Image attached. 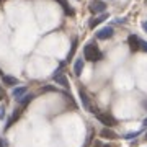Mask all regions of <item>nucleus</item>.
I'll return each mask as SVG.
<instances>
[{
  "instance_id": "obj_24",
  "label": "nucleus",
  "mask_w": 147,
  "mask_h": 147,
  "mask_svg": "<svg viewBox=\"0 0 147 147\" xmlns=\"http://www.w3.org/2000/svg\"><path fill=\"white\" fill-rule=\"evenodd\" d=\"M2 98H3V95H2V93H0V100H2Z\"/></svg>"
},
{
  "instance_id": "obj_19",
  "label": "nucleus",
  "mask_w": 147,
  "mask_h": 147,
  "mask_svg": "<svg viewBox=\"0 0 147 147\" xmlns=\"http://www.w3.org/2000/svg\"><path fill=\"white\" fill-rule=\"evenodd\" d=\"M141 51L142 53H147V42L146 41H141Z\"/></svg>"
},
{
  "instance_id": "obj_16",
  "label": "nucleus",
  "mask_w": 147,
  "mask_h": 147,
  "mask_svg": "<svg viewBox=\"0 0 147 147\" xmlns=\"http://www.w3.org/2000/svg\"><path fill=\"white\" fill-rule=\"evenodd\" d=\"M75 49H77V38H74V39H72V47H70V51H69L67 61H70V59H72L74 53H75Z\"/></svg>"
},
{
  "instance_id": "obj_3",
  "label": "nucleus",
  "mask_w": 147,
  "mask_h": 147,
  "mask_svg": "<svg viewBox=\"0 0 147 147\" xmlns=\"http://www.w3.org/2000/svg\"><path fill=\"white\" fill-rule=\"evenodd\" d=\"M96 118H98V121H101L106 127H111V126L116 124V119L113 118V116L106 115V113H101V111H96Z\"/></svg>"
},
{
  "instance_id": "obj_14",
  "label": "nucleus",
  "mask_w": 147,
  "mask_h": 147,
  "mask_svg": "<svg viewBox=\"0 0 147 147\" xmlns=\"http://www.w3.org/2000/svg\"><path fill=\"white\" fill-rule=\"evenodd\" d=\"M2 79H3V84L5 85H16L18 84V80H16L15 77H11V75H3Z\"/></svg>"
},
{
  "instance_id": "obj_9",
  "label": "nucleus",
  "mask_w": 147,
  "mask_h": 147,
  "mask_svg": "<svg viewBox=\"0 0 147 147\" xmlns=\"http://www.w3.org/2000/svg\"><path fill=\"white\" fill-rule=\"evenodd\" d=\"M82 70H84V61L82 59H75V62H74V74L77 77H80Z\"/></svg>"
},
{
  "instance_id": "obj_8",
  "label": "nucleus",
  "mask_w": 147,
  "mask_h": 147,
  "mask_svg": "<svg viewBox=\"0 0 147 147\" xmlns=\"http://www.w3.org/2000/svg\"><path fill=\"white\" fill-rule=\"evenodd\" d=\"M56 2H57L59 5H61V7L64 8V13H65V15L74 16V13H75V11H74V8H72V7L69 5V2H67V0H56Z\"/></svg>"
},
{
  "instance_id": "obj_21",
  "label": "nucleus",
  "mask_w": 147,
  "mask_h": 147,
  "mask_svg": "<svg viewBox=\"0 0 147 147\" xmlns=\"http://www.w3.org/2000/svg\"><path fill=\"white\" fill-rule=\"evenodd\" d=\"M0 147H7V141H5V139H0Z\"/></svg>"
},
{
  "instance_id": "obj_10",
  "label": "nucleus",
  "mask_w": 147,
  "mask_h": 147,
  "mask_svg": "<svg viewBox=\"0 0 147 147\" xmlns=\"http://www.w3.org/2000/svg\"><path fill=\"white\" fill-rule=\"evenodd\" d=\"M101 137H105V139H116L118 137V134H116L115 131H111L110 127H105V129H101Z\"/></svg>"
},
{
  "instance_id": "obj_11",
  "label": "nucleus",
  "mask_w": 147,
  "mask_h": 147,
  "mask_svg": "<svg viewBox=\"0 0 147 147\" xmlns=\"http://www.w3.org/2000/svg\"><path fill=\"white\" fill-rule=\"evenodd\" d=\"M26 92H28V88L25 87V85L16 87V88L13 90V96H15V98H18V100H21V96H23V95H26Z\"/></svg>"
},
{
  "instance_id": "obj_4",
  "label": "nucleus",
  "mask_w": 147,
  "mask_h": 147,
  "mask_svg": "<svg viewBox=\"0 0 147 147\" xmlns=\"http://www.w3.org/2000/svg\"><path fill=\"white\" fill-rule=\"evenodd\" d=\"M88 10L93 13V15H98V13H103L106 10V3L105 2H101V0H93L92 3H90Z\"/></svg>"
},
{
  "instance_id": "obj_12",
  "label": "nucleus",
  "mask_w": 147,
  "mask_h": 147,
  "mask_svg": "<svg viewBox=\"0 0 147 147\" xmlns=\"http://www.w3.org/2000/svg\"><path fill=\"white\" fill-rule=\"evenodd\" d=\"M106 18H108V15H106V13H101L100 16H96V18H93V20L90 21V28H95L96 25H100V23H103V21H105Z\"/></svg>"
},
{
  "instance_id": "obj_25",
  "label": "nucleus",
  "mask_w": 147,
  "mask_h": 147,
  "mask_svg": "<svg viewBox=\"0 0 147 147\" xmlns=\"http://www.w3.org/2000/svg\"><path fill=\"white\" fill-rule=\"evenodd\" d=\"M2 75H3V72H2V70H0V77H2Z\"/></svg>"
},
{
  "instance_id": "obj_17",
  "label": "nucleus",
  "mask_w": 147,
  "mask_h": 147,
  "mask_svg": "<svg viewBox=\"0 0 147 147\" xmlns=\"http://www.w3.org/2000/svg\"><path fill=\"white\" fill-rule=\"evenodd\" d=\"M42 93H51V92H56V87H53V85H44L41 88Z\"/></svg>"
},
{
  "instance_id": "obj_26",
  "label": "nucleus",
  "mask_w": 147,
  "mask_h": 147,
  "mask_svg": "<svg viewBox=\"0 0 147 147\" xmlns=\"http://www.w3.org/2000/svg\"><path fill=\"white\" fill-rule=\"evenodd\" d=\"M146 141H147V132H146Z\"/></svg>"
},
{
  "instance_id": "obj_20",
  "label": "nucleus",
  "mask_w": 147,
  "mask_h": 147,
  "mask_svg": "<svg viewBox=\"0 0 147 147\" xmlns=\"http://www.w3.org/2000/svg\"><path fill=\"white\" fill-rule=\"evenodd\" d=\"M3 118H5V108L0 106V119H3Z\"/></svg>"
},
{
  "instance_id": "obj_15",
  "label": "nucleus",
  "mask_w": 147,
  "mask_h": 147,
  "mask_svg": "<svg viewBox=\"0 0 147 147\" xmlns=\"http://www.w3.org/2000/svg\"><path fill=\"white\" fill-rule=\"evenodd\" d=\"M31 100H33V95H25V96L20 100V106H21V108H25V106H26Z\"/></svg>"
},
{
  "instance_id": "obj_22",
  "label": "nucleus",
  "mask_w": 147,
  "mask_h": 147,
  "mask_svg": "<svg viewBox=\"0 0 147 147\" xmlns=\"http://www.w3.org/2000/svg\"><path fill=\"white\" fill-rule=\"evenodd\" d=\"M144 30H146V31H147V21H146V23H144Z\"/></svg>"
},
{
  "instance_id": "obj_27",
  "label": "nucleus",
  "mask_w": 147,
  "mask_h": 147,
  "mask_svg": "<svg viewBox=\"0 0 147 147\" xmlns=\"http://www.w3.org/2000/svg\"><path fill=\"white\" fill-rule=\"evenodd\" d=\"M144 106H146V108H147V103H146V105H144Z\"/></svg>"
},
{
  "instance_id": "obj_23",
  "label": "nucleus",
  "mask_w": 147,
  "mask_h": 147,
  "mask_svg": "<svg viewBox=\"0 0 147 147\" xmlns=\"http://www.w3.org/2000/svg\"><path fill=\"white\" fill-rule=\"evenodd\" d=\"M144 126H147V118H146V119H144Z\"/></svg>"
},
{
  "instance_id": "obj_28",
  "label": "nucleus",
  "mask_w": 147,
  "mask_h": 147,
  "mask_svg": "<svg viewBox=\"0 0 147 147\" xmlns=\"http://www.w3.org/2000/svg\"><path fill=\"white\" fill-rule=\"evenodd\" d=\"M2 2H3V0H0V3H2Z\"/></svg>"
},
{
  "instance_id": "obj_13",
  "label": "nucleus",
  "mask_w": 147,
  "mask_h": 147,
  "mask_svg": "<svg viewBox=\"0 0 147 147\" xmlns=\"http://www.w3.org/2000/svg\"><path fill=\"white\" fill-rule=\"evenodd\" d=\"M20 115H21V108H18V110H15V111H13V115H11L10 121L7 123V126H5L7 129H8V127H11V124H13L15 121H18V118H20Z\"/></svg>"
},
{
  "instance_id": "obj_5",
  "label": "nucleus",
  "mask_w": 147,
  "mask_h": 147,
  "mask_svg": "<svg viewBox=\"0 0 147 147\" xmlns=\"http://www.w3.org/2000/svg\"><path fill=\"white\" fill-rule=\"evenodd\" d=\"M127 42H129V47H131L132 53H137V51H141V39H139L136 34H131V36L127 38Z\"/></svg>"
},
{
  "instance_id": "obj_7",
  "label": "nucleus",
  "mask_w": 147,
  "mask_h": 147,
  "mask_svg": "<svg viewBox=\"0 0 147 147\" xmlns=\"http://www.w3.org/2000/svg\"><path fill=\"white\" fill-rule=\"evenodd\" d=\"M56 82H57L59 85H62L64 88H69V80H67V77L64 75V74H61V72H56L54 74V77H53Z\"/></svg>"
},
{
  "instance_id": "obj_18",
  "label": "nucleus",
  "mask_w": 147,
  "mask_h": 147,
  "mask_svg": "<svg viewBox=\"0 0 147 147\" xmlns=\"http://www.w3.org/2000/svg\"><path fill=\"white\" fill-rule=\"evenodd\" d=\"M93 147H110V146H108V144H103V142H100V141H95Z\"/></svg>"
},
{
  "instance_id": "obj_6",
  "label": "nucleus",
  "mask_w": 147,
  "mask_h": 147,
  "mask_svg": "<svg viewBox=\"0 0 147 147\" xmlns=\"http://www.w3.org/2000/svg\"><path fill=\"white\" fill-rule=\"evenodd\" d=\"M113 34H115V30L111 26H105L103 30H100V31L96 33V38H98V39H108V38H111Z\"/></svg>"
},
{
  "instance_id": "obj_1",
  "label": "nucleus",
  "mask_w": 147,
  "mask_h": 147,
  "mask_svg": "<svg viewBox=\"0 0 147 147\" xmlns=\"http://www.w3.org/2000/svg\"><path fill=\"white\" fill-rule=\"evenodd\" d=\"M84 56H85L87 61H90V62H96V61H100V59L103 57L101 51L98 49V46H96L95 42H88V44H85Z\"/></svg>"
},
{
  "instance_id": "obj_2",
  "label": "nucleus",
  "mask_w": 147,
  "mask_h": 147,
  "mask_svg": "<svg viewBox=\"0 0 147 147\" xmlns=\"http://www.w3.org/2000/svg\"><path fill=\"white\" fill-rule=\"evenodd\" d=\"M79 95H80V100H82V105L85 106V110H88L90 113L96 115V111H98V110L92 106V101H90V98H88V95H87V92H85L84 88H80V90H79Z\"/></svg>"
}]
</instances>
